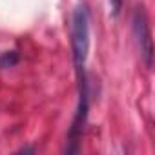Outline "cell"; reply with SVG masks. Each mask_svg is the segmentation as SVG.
<instances>
[{
    "instance_id": "1",
    "label": "cell",
    "mask_w": 155,
    "mask_h": 155,
    "mask_svg": "<svg viewBox=\"0 0 155 155\" xmlns=\"http://www.w3.org/2000/svg\"><path fill=\"white\" fill-rule=\"evenodd\" d=\"M90 51V13L84 4H79L71 13V53L77 75L86 71Z\"/></svg>"
},
{
    "instance_id": "2",
    "label": "cell",
    "mask_w": 155,
    "mask_h": 155,
    "mask_svg": "<svg viewBox=\"0 0 155 155\" xmlns=\"http://www.w3.org/2000/svg\"><path fill=\"white\" fill-rule=\"evenodd\" d=\"M131 28H133V35L135 40L139 44L140 55L146 62L148 68H151V60H153V42H151V33H150V22H148V15L144 11V8H135L133 11V20H131Z\"/></svg>"
},
{
    "instance_id": "3",
    "label": "cell",
    "mask_w": 155,
    "mask_h": 155,
    "mask_svg": "<svg viewBox=\"0 0 155 155\" xmlns=\"http://www.w3.org/2000/svg\"><path fill=\"white\" fill-rule=\"evenodd\" d=\"M20 57L17 51H4L0 53V69H8V68H13L15 64H18Z\"/></svg>"
},
{
    "instance_id": "4",
    "label": "cell",
    "mask_w": 155,
    "mask_h": 155,
    "mask_svg": "<svg viewBox=\"0 0 155 155\" xmlns=\"http://www.w3.org/2000/svg\"><path fill=\"white\" fill-rule=\"evenodd\" d=\"M108 6H110V13L117 17L122 9V0H108Z\"/></svg>"
}]
</instances>
